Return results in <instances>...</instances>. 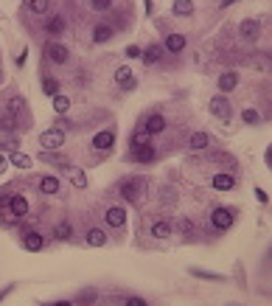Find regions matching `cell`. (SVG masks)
Here are the masks:
<instances>
[{
  "mask_svg": "<svg viewBox=\"0 0 272 306\" xmlns=\"http://www.w3.org/2000/svg\"><path fill=\"white\" fill-rule=\"evenodd\" d=\"M20 127V118L11 116V112H6V116H0V132H14Z\"/></svg>",
  "mask_w": 272,
  "mask_h": 306,
  "instance_id": "obj_27",
  "label": "cell"
},
{
  "mask_svg": "<svg viewBox=\"0 0 272 306\" xmlns=\"http://www.w3.org/2000/svg\"><path fill=\"white\" fill-rule=\"evenodd\" d=\"M208 143H211L208 132H194V135H191V141H188V146H191L194 152H199V149H205Z\"/></svg>",
  "mask_w": 272,
  "mask_h": 306,
  "instance_id": "obj_25",
  "label": "cell"
},
{
  "mask_svg": "<svg viewBox=\"0 0 272 306\" xmlns=\"http://www.w3.org/2000/svg\"><path fill=\"white\" fill-rule=\"evenodd\" d=\"M233 3H236V0H224V3H222V6H233Z\"/></svg>",
  "mask_w": 272,
  "mask_h": 306,
  "instance_id": "obj_50",
  "label": "cell"
},
{
  "mask_svg": "<svg viewBox=\"0 0 272 306\" xmlns=\"http://www.w3.org/2000/svg\"><path fill=\"white\" fill-rule=\"evenodd\" d=\"M146 3V14H152V0H143Z\"/></svg>",
  "mask_w": 272,
  "mask_h": 306,
  "instance_id": "obj_49",
  "label": "cell"
},
{
  "mask_svg": "<svg viewBox=\"0 0 272 306\" xmlns=\"http://www.w3.org/2000/svg\"><path fill=\"white\" fill-rule=\"evenodd\" d=\"M23 107H26V101H23L20 95H11V99L6 101V110H9L11 116H20V112H23Z\"/></svg>",
  "mask_w": 272,
  "mask_h": 306,
  "instance_id": "obj_32",
  "label": "cell"
},
{
  "mask_svg": "<svg viewBox=\"0 0 272 306\" xmlns=\"http://www.w3.org/2000/svg\"><path fill=\"white\" fill-rule=\"evenodd\" d=\"M239 31H241V37H244V40H256L258 37V20H244Z\"/></svg>",
  "mask_w": 272,
  "mask_h": 306,
  "instance_id": "obj_26",
  "label": "cell"
},
{
  "mask_svg": "<svg viewBox=\"0 0 272 306\" xmlns=\"http://www.w3.org/2000/svg\"><path fill=\"white\" fill-rule=\"evenodd\" d=\"M264 160H267V166H272V146L267 149V152H264Z\"/></svg>",
  "mask_w": 272,
  "mask_h": 306,
  "instance_id": "obj_47",
  "label": "cell"
},
{
  "mask_svg": "<svg viewBox=\"0 0 272 306\" xmlns=\"http://www.w3.org/2000/svg\"><path fill=\"white\" fill-rule=\"evenodd\" d=\"M188 273H191V275H197V278H205V281H224V275L211 273V270H199V267H191Z\"/></svg>",
  "mask_w": 272,
  "mask_h": 306,
  "instance_id": "obj_31",
  "label": "cell"
},
{
  "mask_svg": "<svg viewBox=\"0 0 272 306\" xmlns=\"http://www.w3.org/2000/svg\"><path fill=\"white\" fill-rule=\"evenodd\" d=\"M256 200H258V202H269V197H267V191H261V188H256Z\"/></svg>",
  "mask_w": 272,
  "mask_h": 306,
  "instance_id": "obj_42",
  "label": "cell"
},
{
  "mask_svg": "<svg viewBox=\"0 0 272 306\" xmlns=\"http://www.w3.org/2000/svg\"><path fill=\"white\" fill-rule=\"evenodd\" d=\"M68 110H70V99L65 93H56L54 95V112H56V116H65Z\"/></svg>",
  "mask_w": 272,
  "mask_h": 306,
  "instance_id": "obj_29",
  "label": "cell"
},
{
  "mask_svg": "<svg viewBox=\"0 0 272 306\" xmlns=\"http://www.w3.org/2000/svg\"><path fill=\"white\" fill-rule=\"evenodd\" d=\"M160 56H163V45H149V48H146V51H143V56H140V59H143V62L146 65H157V62H160Z\"/></svg>",
  "mask_w": 272,
  "mask_h": 306,
  "instance_id": "obj_18",
  "label": "cell"
},
{
  "mask_svg": "<svg viewBox=\"0 0 272 306\" xmlns=\"http://www.w3.org/2000/svg\"><path fill=\"white\" fill-rule=\"evenodd\" d=\"M90 143H93V149H98V152H104V149H112V146H115V129H101Z\"/></svg>",
  "mask_w": 272,
  "mask_h": 306,
  "instance_id": "obj_7",
  "label": "cell"
},
{
  "mask_svg": "<svg viewBox=\"0 0 272 306\" xmlns=\"http://www.w3.org/2000/svg\"><path fill=\"white\" fill-rule=\"evenodd\" d=\"M43 90H45V95L54 99V95L59 93V82L54 79V76H45V79H43Z\"/></svg>",
  "mask_w": 272,
  "mask_h": 306,
  "instance_id": "obj_35",
  "label": "cell"
},
{
  "mask_svg": "<svg viewBox=\"0 0 272 306\" xmlns=\"http://www.w3.org/2000/svg\"><path fill=\"white\" fill-rule=\"evenodd\" d=\"M177 227H180L182 233H188V231H191V219H185V217H182L180 222H177Z\"/></svg>",
  "mask_w": 272,
  "mask_h": 306,
  "instance_id": "obj_41",
  "label": "cell"
},
{
  "mask_svg": "<svg viewBox=\"0 0 272 306\" xmlns=\"http://www.w3.org/2000/svg\"><path fill=\"white\" fill-rule=\"evenodd\" d=\"M171 231H174V227H171L165 219H157L155 225H152V236H155V239H169Z\"/></svg>",
  "mask_w": 272,
  "mask_h": 306,
  "instance_id": "obj_22",
  "label": "cell"
},
{
  "mask_svg": "<svg viewBox=\"0 0 272 306\" xmlns=\"http://www.w3.org/2000/svg\"><path fill=\"white\" fill-rule=\"evenodd\" d=\"M171 11L177 17H191L194 14V0H174L171 3Z\"/></svg>",
  "mask_w": 272,
  "mask_h": 306,
  "instance_id": "obj_17",
  "label": "cell"
},
{
  "mask_svg": "<svg viewBox=\"0 0 272 306\" xmlns=\"http://www.w3.org/2000/svg\"><path fill=\"white\" fill-rule=\"evenodd\" d=\"M149 135H160V132L165 129V118L160 116V112H155V116H149L146 118V127H143Z\"/></svg>",
  "mask_w": 272,
  "mask_h": 306,
  "instance_id": "obj_13",
  "label": "cell"
},
{
  "mask_svg": "<svg viewBox=\"0 0 272 306\" xmlns=\"http://www.w3.org/2000/svg\"><path fill=\"white\" fill-rule=\"evenodd\" d=\"M65 141H68V135H65V129H59V127H51V129H45L43 135H39L43 149H62Z\"/></svg>",
  "mask_w": 272,
  "mask_h": 306,
  "instance_id": "obj_2",
  "label": "cell"
},
{
  "mask_svg": "<svg viewBox=\"0 0 272 306\" xmlns=\"http://www.w3.org/2000/svg\"><path fill=\"white\" fill-rule=\"evenodd\" d=\"M107 40H112V26L110 23H98L96 28H93V43H107Z\"/></svg>",
  "mask_w": 272,
  "mask_h": 306,
  "instance_id": "obj_14",
  "label": "cell"
},
{
  "mask_svg": "<svg viewBox=\"0 0 272 306\" xmlns=\"http://www.w3.org/2000/svg\"><path fill=\"white\" fill-rule=\"evenodd\" d=\"M6 169H9V158H6V155L3 152H0V175H3V171Z\"/></svg>",
  "mask_w": 272,
  "mask_h": 306,
  "instance_id": "obj_43",
  "label": "cell"
},
{
  "mask_svg": "<svg viewBox=\"0 0 272 306\" xmlns=\"http://www.w3.org/2000/svg\"><path fill=\"white\" fill-rule=\"evenodd\" d=\"M185 45H188V40L182 37V34H169V37H165V43H163V51L182 53V51H185Z\"/></svg>",
  "mask_w": 272,
  "mask_h": 306,
  "instance_id": "obj_11",
  "label": "cell"
},
{
  "mask_svg": "<svg viewBox=\"0 0 272 306\" xmlns=\"http://www.w3.org/2000/svg\"><path fill=\"white\" fill-rule=\"evenodd\" d=\"M208 110H211V116H214V118H219V121H230V116H233V107H230V101H227V95H224V93H219V95L211 99Z\"/></svg>",
  "mask_w": 272,
  "mask_h": 306,
  "instance_id": "obj_1",
  "label": "cell"
},
{
  "mask_svg": "<svg viewBox=\"0 0 272 306\" xmlns=\"http://www.w3.org/2000/svg\"><path fill=\"white\" fill-rule=\"evenodd\" d=\"M23 247H26L28 253H39V250H45V239L39 236L37 231H28L26 236H23Z\"/></svg>",
  "mask_w": 272,
  "mask_h": 306,
  "instance_id": "obj_8",
  "label": "cell"
},
{
  "mask_svg": "<svg viewBox=\"0 0 272 306\" xmlns=\"http://www.w3.org/2000/svg\"><path fill=\"white\" fill-rule=\"evenodd\" d=\"M11 290H14V286H6V290H0V301H3V298H6V295H9V292H11Z\"/></svg>",
  "mask_w": 272,
  "mask_h": 306,
  "instance_id": "obj_48",
  "label": "cell"
},
{
  "mask_svg": "<svg viewBox=\"0 0 272 306\" xmlns=\"http://www.w3.org/2000/svg\"><path fill=\"white\" fill-rule=\"evenodd\" d=\"M115 82L121 90H135L138 87V79H135L132 68H127V65H121V68H115Z\"/></svg>",
  "mask_w": 272,
  "mask_h": 306,
  "instance_id": "obj_5",
  "label": "cell"
},
{
  "mask_svg": "<svg viewBox=\"0 0 272 306\" xmlns=\"http://www.w3.org/2000/svg\"><path fill=\"white\" fill-rule=\"evenodd\" d=\"M9 163H11V166H17V169H31L34 158H28V155H26V152H11Z\"/></svg>",
  "mask_w": 272,
  "mask_h": 306,
  "instance_id": "obj_24",
  "label": "cell"
},
{
  "mask_svg": "<svg viewBox=\"0 0 272 306\" xmlns=\"http://www.w3.org/2000/svg\"><path fill=\"white\" fill-rule=\"evenodd\" d=\"M236 85H239V73H233V70H227V73L219 76V90H222V93L236 90Z\"/></svg>",
  "mask_w": 272,
  "mask_h": 306,
  "instance_id": "obj_15",
  "label": "cell"
},
{
  "mask_svg": "<svg viewBox=\"0 0 272 306\" xmlns=\"http://www.w3.org/2000/svg\"><path fill=\"white\" fill-rule=\"evenodd\" d=\"M233 211H227V208H214L211 211V225L216 227V231H227V227H233Z\"/></svg>",
  "mask_w": 272,
  "mask_h": 306,
  "instance_id": "obj_4",
  "label": "cell"
},
{
  "mask_svg": "<svg viewBox=\"0 0 272 306\" xmlns=\"http://www.w3.org/2000/svg\"><path fill=\"white\" fill-rule=\"evenodd\" d=\"M241 121L244 124H258L261 116H258V110H253V107H244V110H241Z\"/></svg>",
  "mask_w": 272,
  "mask_h": 306,
  "instance_id": "obj_36",
  "label": "cell"
},
{
  "mask_svg": "<svg viewBox=\"0 0 272 306\" xmlns=\"http://www.w3.org/2000/svg\"><path fill=\"white\" fill-rule=\"evenodd\" d=\"M26 59H28V51H26V48H23V53H17V65H20V68H23V65H26Z\"/></svg>",
  "mask_w": 272,
  "mask_h": 306,
  "instance_id": "obj_44",
  "label": "cell"
},
{
  "mask_svg": "<svg viewBox=\"0 0 272 306\" xmlns=\"http://www.w3.org/2000/svg\"><path fill=\"white\" fill-rule=\"evenodd\" d=\"M211 185H214L216 191H230L236 185V180H233V175H216L211 180Z\"/></svg>",
  "mask_w": 272,
  "mask_h": 306,
  "instance_id": "obj_20",
  "label": "cell"
},
{
  "mask_svg": "<svg viewBox=\"0 0 272 306\" xmlns=\"http://www.w3.org/2000/svg\"><path fill=\"white\" fill-rule=\"evenodd\" d=\"M112 6V0H90V9L93 11H107Z\"/></svg>",
  "mask_w": 272,
  "mask_h": 306,
  "instance_id": "obj_39",
  "label": "cell"
},
{
  "mask_svg": "<svg viewBox=\"0 0 272 306\" xmlns=\"http://www.w3.org/2000/svg\"><path fill=\"white\" fill-rule=\"evenodd\" d=\"M45 53H48V59H51V62H56V65H65V62L70 59L68 45H62V43H51V45H45Z\"/></svg>",
  "mask_w": 272,
  "mask_h": 306,
  "instance_id": "obj_6",
  "label": "cell"
},
{
  "mask_svg": "<svg viewBox=\"0 0 272 306\" xmlns=\"http://www.w3.org/2000/svg\"><path fill=\"white\" fill-rule=\"evenodd\" d=\"M152 141V135L146 129H138V132H132V149H138V146H146V143Z\"/></svg>",
  "mask_w": 272,
  "mask_h": 306,
  "instance_id": "obj_33",
  "label": "cell"
},
{
  "mask_svg": "<svg viewBox=\"0 0 272 306\" xmlns=\"http://www.w3.org/2000/svg\"><path fill=\"white\" fill-rule=\"evenodd\" d=\"M87 244H90V247H104V244H107V233H104L101 227H90V231H87Z\"/></svg>",
  "mask_w": 272,
  "mask_h": 306,
  "instance_id": "obj_16",
  "label": "cell"
},
{
  "mask_svg": "<svg viewBox=\"0 0 272 306\" xmlns=\"http://www.w3.org/2000/svg\"><path fill=\"white\" fill-rule=\"evenodd\" d=\"M51 6H54V0H28V9H31L34 14H48Z\"/></svg>",
  "mask_w": 272,
  "mask_h": 306,
  "instance_id": "obj_30",
  "label": "cell"
},
{
  "mask_svg": "<svg viewBox=\"0 0 272 306\" xmlns=\"http://www.w3.org/2000/svg\"><path fill=\"white\" fill-rule=\"evenodd\" d=\"M96 301H98V292H96V290H85L76 303H96Z\"/></svg>",
  "mask_w": 272,
  "mask_h": 306,
  "instance_id": "obj_37",
  "label": "cell"
},
{
  "mask_svg": "<svg viewBox=\"0 0 272 306\" xmlns=\"http://www.w3.org/2000/svg\"><path fill=\"white\" fill-rule=\"evenodd\" d=\"M0 152H17V138H6V141H0Z\"/></svg>",
  "mask_w": 272,
  "mask_h": 306,
  "instance_id": "obj_38",
  "label": "cell"
},
{
  "mask_svg": "<svg viewBox=\"0 0 272 306\" xmlns=\"http://www.w3.org/2000/svg\"><path fill=\"white\" fill-rule=\"evenodd\" d=\"M121 194L127 202H138L143 197V180H123L121 183Z\"/></svg>",
  "mask_w": 272,
  "mask_h": 306,
  "instance_id": "obj_3",
  "label": "cell"
},
{
  "mask_svg": "<svg viewBox=\"0 0 272 306\" xmlns=\"http://www.w3.org/2000/svg\"><path fill=\"white\" fill-rule=\"evenodd\" d=\"M54 236L59 239V242H68V239H73V225H70V222H59L56 231H54Z\"/></svg>",
  "mask_w": 272,
  "mask_h": 306,
  "instance_id": "obj_28",
  "label": "cell"
},
{
  "mask_svg": "<svg viewBox=\"0 0 272 306\" xmlns=\"http://www.w3.org/2000/svg\"><path fill=\"white\" fill-rule=\"evenodd\" d=\"M132 152H135V160H138V163H152V160H155V149H152V143L138 146V149H132Z\"/></svg>",
  "mask_w": 272,
  "mask_h": 306,
  "instance_id": "obj_21",
  "label": "cell"
},
{
  "mask_svg": "<svg viewBox=\"0 0 272 306\" xmlns=\"http://www.w3.org/2000/svg\"><path fill=\"white\" fill-rule=\"evenodd\" d=\"M37 160H43V163H48V166H59V169H68V166H70V163H68V158L56 155V149H43Z\"/></svg>",
  "mask_w": 272,
  "mask_h": 306,
  "instance_id": "obj_9",
  "label": "cell"
},
{
  "mask_svg": "<svg viewBox=\"0 0 272 306\" xmlns=\"http://www.w3.org/2000/svg\"><path fill=\"white\" fill-rule=\"evenodd\" d=\"M0 85H3V70H0Z\"/></svg>",
  "mask_w": 272,
  "mask_h": 306,
  "instance_id": "obj_51",
  "label": "cell"
},
{
  "mask_svg": "<svg viewBox=\"0 0 272 306\" xmlns=\"http://www.w3.org/2000/svg\"><path fill=\"white\" fill-rule=\"evenodd\" d=\"M127 306H146V301H143V298H129Z\"/></svg>",
  "mask_w": 272,
  "mask_h": 306,
  "instance_id": "obj_45",
  "label": "cell"
},
{
  "mask_svg": "<svg viewBox=\"0 0 272 306\" xmlns=\"http://www.w3.org/2000/svg\"><path fill=\"white\" fill-rule=\"evenodd\" d=\"M65 171H68L70 183H73L76 188H87V175H85V171H81V169H76V166H68V169H65Z\"/></svg>",
  "mask_w": 272,
  "mask_h": 306,
  "instance_id": "obj_19",
  "label": "cell"
},
{
  "mask_svg": "<svg viewBox=\"0 0 272 306\" xmlns=\"http://www.w3.org/2000/svg\"><path fill=\"white\" fill-rule=\"evenodd\" d=\"M37 188L43 191V194H56V191H59V180L54 175H48V177H43L37 183Z\"/></svg>",
  "mask_w": 272,
  "mask_h": 306,
  "instance_id": "obj_23",
  "label": "cell"
},
{
  "mask_svg": "<svg viewBox=\"0 0 272 306\" xmlns=\"http://www.w3.org/2000/svg\"><path fill=\"white\" fill-rule=\"evenodd\" d=\"M9 208H11V214H14L17 219H23L28 214V200L23 194H14V197H9Z\"/></svg>",
  "mask_w": 272,
  "mask_h": 306,
  "instance_id": "obj_12",
  "label": "cell"
},
{
  "mask_svg": "<svg viewBox=\"0 0 272 306\" xmlns=\"http://www.w3.org/2000/svg\"><path fill=\"white\" fill-rule=\"evenodd\" d=\"M104 222H107L110 227H121L123 222H127V211H123V208H118V205H112V208L104 211Z\"/></svg>",
  "mask_w": 272,
  "mask_h": 306,
  "instance_id": "obj_10",
  "label": "cell"
},
{
  "mask_svg": "<svg viewBox=\"0 0 272 306\" xmlns=\"http://www.w3.org/2000/svg\"><path fill=\"white\" fill-rule=\"evenodd\" d=\"M45 31L48 34H62L65 31V17H51L48 26H45Z\"/></svg>",
  "mask_w": 272,
  "mask_h": 306,
  "instance_id": "obj_34",
  "label": "cell"
},
{
  "mask_svg": "<svg viewBox=\"0 0 272 306\" xmlns=\"http://www.w3.org/2000/svg\"><path fill=\"white\" fill-rule=\"evenodd\" d=\"M56 127H59V129H70V121H68V118H59Z\"/></svg>",
  "mask_w": 272,
  "mask_h": 306,
  "instance_id": "obj_46",
  "label": "cell"
},
{
  "mask_svg": "<svg viewBox=\"0 0 272 306\" xmlns=\"http://www.w3.org/2000/svg\"><path fill=\"white\" fill-rule=\"evenodd\" d=\"M127 56H129V59H140V56H143V48L129 45V48H127Z\"/></svg>",
  "mask_w": 272,
  "mask_h": 306,
  "instance_id": "obj_40",
  "label": "cell"
}]
</instances>
